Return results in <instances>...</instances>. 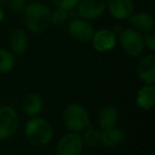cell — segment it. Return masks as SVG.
Returning <instances> with one entry per match:
<instances>
[{
	"mask_svg": "<svg viewBox=\"0 0 155 155\" xmlns=\"http://www.w3.org/2000/svg\"><path fill=\"white\" fill-rule=\"evenodd\" d=\"M22 14L27 29L33 33L45 32L51 24V11L47 5L38 1L28 3Z\"/></svg>",
	"mask_w": 155,
	"mask_h": 155,
	"instance_id": "1",
	"label": "cell"
},
{
	"mask_svg": "<svg viewBox=\"0 0 155 155\" xmlns=\"http://www.w3.org/2000/svg\"><path fill=\"white\" fill-rule=\"evenodd\" d=\"M25 135L29 142L36 147H43L49 143L53 136V130L48 120L34 117L27 122Z\"/></svg>",
	"mask_w": 155,
	"mask_h": 155,
	"instance_id": "2",
	"label": "cell"
},
{
	"mask_svg": "<svg viewBox=\"0 0 155 155\" xmlns=\"http://www.w3.org/2000/svg\"><path fill=\"white\" fill-rule=\"evenodd\" d=\"M63 120L66 127L71 132L79 133L89 127L88 112L82 105L77 103L69 104L63 113Z\"/></svg>",
	"mask_w": 155,
	"mask_h": 155,
	"instance_id": "3",
	"label": "cell"
},
{
	"mask_svg": "<svg viewBox=\"0 0 155 155\" xmlns=\"http://www.w3.org/2000/svg\"><path fill=\"white\" fill-rule=\"evenodd\" d=\"M119 41L124 52L131 58H139L144 50L142 35L135 29H124L119 34Z\"/></svg>",
	"mask_w": 155,
	"mask_h": 155,
	"instance_id": "4",
	"label": "cell"
},
{
	"mask_svg": "<svg viewBox=\"0 0 155 155\" xmlns=\"http://www.w3.org/2000/svg\"><path fill=\"white\" fill-rule=\"evenodd\" d=\"M19 117L16 110L10 106L0 107V140L8 139L17 132Z\"/></svg>",
	"mask_w": 155,
	"mask_h": 155,
	"instance_id": "5",
	"label": "cell"
},
{
	"mask_svg": "<svg viewBox=\"0 0 155 155\" xmlns=\"http://www.w3.org/2000/svg\"><path fill=\"white\" fill-rule=\"evenodd\" d=\"M77 15L84 20L96 19L106 10L105 0H80L77 5Z\"/></svg>",
	"mask_w": 155,
	"mask_h": 155,
	"instance_id": "6",
	"label": "cell"
},
{
	"mask_svg": "<svg viewBox=\"0 0 155 155\" xmlns=\"http://www.w3.org/2000/svg\"><path fill=\"white\" fill-rule=\"evenodd\" d=\"M68 34L75 41L80 43H88L93 38L95 29L88 22V20L81 18H73L67 25Z\"/></svg>",
	"mask_w": 155,
	"mask_h": 155,
	"instance_id": "7",
	"label": "cell"
},
{
	"mask_svg": "<svg viewBox=\"0 0 155 155\" xmlns=\"http://www.w3.org/2000/svg\"><path fill=\"white\" fill-rule=\"evenodd\" d=\"M83 147L84 146L79 134L74 132L67 133L58 140L56 155H81Z\"/></svg>",
	"mask_w": 155,
	"mask_h": 155,
	"instance_id": "8",
	"label": "cell"
},
{
	"mask_svg": "<svg viewBox=\"0 0 155 155\" xmlns=\"http://www.w3.org/2000/svg\"><path fill=\"white\" fill-rule=\"evenodd\" d=\"M91 41L96 51L104 53L115 48L116 35L108 29H101V30L95 31Z\"/></svg>",
	"mask_w": 155,
	"mask_h": 155,
	"instance_id": "9",
	"label": "cell"
},
{
	"mask_svg": "<svg viewBox=\"0 0 155 155\" xmlns=\"http://www.w3.org/2000/svg\"><path fill=\"white\" fill-rule=\"evenodd\" d=\"M137 75L143 84L153 85L155 83V58L152 54L140 58L137 65Z\"/></svg>",
	"mask_w": 155,
	"mask_h": 155,
	"instance_id": "10",
	"label": "cell"
},
{
	"mask_svg": "<svg viewBox=\"0 0 155 155\" xmlns=\"http://www.w3.org/2000/svg\"><path fill=\"white\" fill-rule=\"evenodd\" d=\"M106 9L114 18L118 20H125L133 14V0H106Z\"/></svg>",
	"mask_w": 155,
	"mask_h": 155,
	"instance_id": "11",
	"label": "cell"
},
{
	"mask_svg": "<svg viewBox=\"0 0 155 155\" xmlns=\"http://www.w3.org/2000/svg\"><path fill=\"white\" fill-rule=\"evenodd\" d=\"M125 139V133L120 127H113L110 129L102 130L101 143L106 148H116L121 144Z\"/></svg>",
	"mask_w": 155,
	"mask_h": 155,
	"instance_id": "12",
	"label": "cell"
},
{
	"mask_svg": "<svg viewBox=\"0 0 155 155\" xmlns=\"http://www.w3.org/2000/svg\"><path fill=\"white\" fill-rule=\"evenodd\" d=\"M130 25L138 32H148L154 28V19L152 15L147 12H139V13L132 14L129 18Z\"/></svg>",
	"mask_w": 155,
	"mask_h": 155,
	"instance_id": "13",
	"label": "cell"
},
{
	"mask_svg": "<svg viewBox=\"0 0 155 155\" xmlns=\"http://www.w3.org/2000/svg\"><path fill=\"white\" fill-rule=\"evenodd\" d=\"M119 119V112L117 107L113 105H107L101 108L98 114V124L101 130H106L116 125Z\"/></svg>",
	"mask_w": 155,
	"mask_h": 155,
	"instance_id": "14",
	"label": "cell"
},
{
	"mask_svg": "<svg viewBox=\"0 0 155 155\" xmlns=\"http://www.w3.org/2000/svg\"><path fill=\"white\" fill-rule=\"evenodd\" d=\"M10 47L12 52L16 55L20 56L26 52L28 47V37L24 30L15 29L10 35Z\"/></svg>",
	"mask_w": 155,
	"mask_h": 155,
	"instance_id": "15",
	"label": "cell"
},
{
	"mask_svg": "<svg viewBox=\"0 0 155 155\" xmlns=\"http://www.w3.org/2000/svg\"><path fill=\"white\" fill-rule=\"evenodd\" d=\"M44 106L43 99L37 94H30L25 97L22 101V110L27 116L36 117L41 112Z\"/></svg>",
	"mask_w": 155,
	"mask_h": 155,
	"instance_id": "16",
	"label": "cell"
},
{
	"mask_svg": "<svg viewBox=\"0 0 155 155\" xmlns=\"http://www.w3.org/2000/svg\"><path fill=\"white\" fill-rule=\"evenodd\" d=\"M136 103L143 110H150L155 103V87L154 85L142 86L136 96Z\"/></svg>",
	"mask_w": 155,
	"mask_h": 155,
	"instance_id": "17",
	"label": "cell"
},
{
	"mask_svg": "<svg viewBox=\"0 0 155 155\" xmlns=\"http://www.w3.org/2000/svg\"><path fill=\"white\" fill-rule=\"evenodd\" d=\"M73 15H77V12L73 13V9L66 10L62 9V8H56L53 12H51L50 21L55 26H61V25H64L65 22H67L69 19L75 18V16Z\"/></svg>",
	"mask_w": 155,
	"mask_h": 155,
	"instance_id": "18",
	"label": "cell"
},
{
	"mask_svg": "<svg viewBox=\"0 0 155 155\" xmlns=\"http://www.w3.org/2000/svg\"><path fill=\"white\" fill-rule=\"evenodd\" d=\"M81 139H82L83 146L94 148L101 143V132L91 127H87L84 130L83 135L81 136Z\"/></svg>",
	"mask_w": 155,
	"mask_h": 155,
	"instance_id": "19",
	"label": "cell"
},
{
	"mask_svg": "<svg viewBox=\"0 0 155 155\" xmlns=\"http://www.w3.org/2000/svg\"><path fill=\"white\" fill-rule=\"evenodd\" d=\"M16 64V58L12 52L0 48V73H9L13 70Z\"/></svg>",
	"mask_w": 155,
	"mask_h": 155,
	"instance_id": "20",
	"label": "cell"
},
{
	"mask_svg": "<svg viewBox=\"0 0 155 155\" xmlns=\"http://www.w3.org/2000/svg\"><path fill=\"white\" fill-rule=\"evenodd\" d=\"M9 8L13 13H24L25 9L28 5L27 0H9Z\"/></svg>",
	"mask_w": 155,
	"mask_h": 155,
	"instance_id": "21",
	"label": "cell"
},
{
	"mask_svg": "<svg viewBox=\"0 0 155 155\" xmlns=\"http://www.w3.org/2000/svg\"><path fill=\"white\" fill-rule=\"evenodd\" d=\"M143 39V44L149 50L154 51L155 50V33L153 30L144 32V35L142 36Z\"/></svg>",
	"mask_w": 155,
	"mask_h": 155,
	"instance_id": "22",
	"label": "cell"
},
{
	"mask_svg": "<svg viewBox=\"0 0 155 155\" xmlns=\"http://www.w3.org/2000/svg\"><path fill=\"white\" fill-rule=\"evenodd\" d=\"M51 1H52V3H54L58 8L71 10L77 7V5L79 3L80 0H51Z\"/></svg>",
	"mask_w": 155,
	"mask_h": 155,
	"instance_id": "23",
	"label": "cell"
},
{
	"mask_svg": "<svg viewBox=\"0 0 155 155\" xmlns=\"http://www.w3.org/2000/svg\"><path fill=\"white\" fill-rule=\"evenodd\" d=\"M122 30H123V29H122V27H121L120 25L115 24L114 26L112 27V30H110V31H112V32L114 33L115 35H117V34L119 35V34H120V32H121Z\"/></svg>",
	"mask_w": 155,
	"mask_h": 155,
	"instance_id": "24",
	"label": "cell"
},
{
	"mask_svg": "<svg viewBox=\"0 0 155 155\" xmlns=\"http://www.w3.org/2000/svg\"><path fill=\"white\" fill-rule=\"evenodd\" d=\"M3 18H5V11L1 7H0V22L2 21Z\"/></svg>",
	"mask_w": 155,
	"mask_h": 155,
	"instance_id": "25",
	"label": "cell"
},
{
	"mask_svg": "<svg viewBox=\"0 0 155 155\" xmlns=\"http://www.w3.org/2000/svg\"><path fill=\"white\" fill-rule=\"evenodd\" d=\"M29 3H31V2H36V1H39V0H27Z\"/></svg>",
	"mask_w": 155,
	"mask_h": 155,
	"instance_id": "26",
	"label": "cell"
},
{
	"mask_svg": "<svg viewBox=\"0 0 155 155\" xmlns=\"http://www.w3.org/2000/svg\"><path fill=\"white\" fill-rule=\"evenodd\" d=\"M81 155H91V154H81Z\"/></svg>",
	"mask_w": 155,
	"mask_h": 155,
	"instance_id": "27",
	"label": "cell"
}]
</instances>
